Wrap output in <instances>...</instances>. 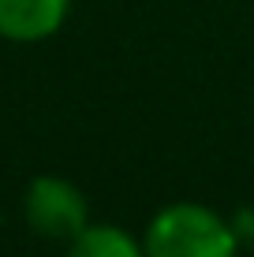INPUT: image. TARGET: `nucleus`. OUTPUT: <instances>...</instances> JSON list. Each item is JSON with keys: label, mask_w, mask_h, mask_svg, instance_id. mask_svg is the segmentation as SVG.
I'll use <instances>...</instances> for the list:
<instances>
[{"label": "nucleus", "mask_w": 254, "mask_h": 257, "mask_svg": "<svg viewBox=\"0 0 254 257\" xmlns=\"http://www.w3.org/2000/svg\"><path fill=\"white\" fill-rule=\"evenodd\" d=\"M23 212L30 231L52 242H71L90 227V205L82 190L60 175H38L23 198Z\"/></svg>", "instance_id": "nucleus-2"}, {"label": "nucleus", "mask_w": 254, "mask_h": 257, "mask_svg": "<svg viewBox=\"0 0 254 257\" xmlns=\"http://www.w3.org/2000/svg\"><path fill=\"white\" fill-rule=\"evenodd\" d=\"M142 246L146 257H235L239 235L213 209L180 201L150 220Z\"/></svg>", "instance_id": "nucleus-1"}, {"label": "nucleus", "mask_w": 254, "mask_h": 257, "mask_svg": "<svg viewBox=\"0 0 254 257\" xmlns=\"http://www.w3.org/2000/svg\"><path fill=\"white\" fill-rule=\"evenodd\" d=\"M67 257H146V246H138L124 227L94 224L78 238H71V253Z\"/></svg>", "instance_id": "nucleus-4"}, {"label": "nucleus", "mask_w": 254, "mask_h": 257, "mask_svg": "<svg viewBox=\"0 0 254 257\" xmlns=\"http://www.w3.org/2000/svg\"><path fill=\"white\" fill-rule=\"evenodd\" d=\"M71 0H0V38L45 41L64 26Z\"/></svg>", "instance_id": "nucleus-3"}]
</instances>
